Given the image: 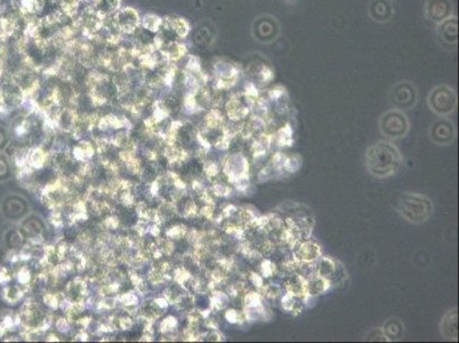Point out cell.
<instances>
[{
    "instance_id": "obj_9",
    "label": "cell",
    "mask_w": 459,
    "mask_h": 343,
    "mask_svg": "<svg viewBox=\"0 0 459 343\" xmlns=\"http://www.w3.org/2000/svg\"><path fill=\"white\" fill-rule=\"evenodd\" d=\"M428 136L431 141L438 146L447 147L456 141V126L450 119L441 118L434 122L428 129Z\"/></svg>"
},
{
    "instance_id": "obj_15",
    "label": "cell",
    "mask_w": 459,
    "mask_h": 343,
    "mask_svg": "<svg viewBox=\"0 0 459 343\" xmlns=\"http://www.w3.org/2000/svg\"><path fill=\"white\" fill-rule=\"evenodd\" d=\"M368 15L376 23H388L394 16V4L392 0H370Z\"/></svg>"
},
{
    "instance_id": "obj_34",
    "label": "cell",
    "mask_w": 459,
    "mask_h": 343,
    "mask_svg": "<svg viewBox=\"0 0 459 343\" xmlns=\"http://www.w3.org/2000/svg\"><path fill=\"white\" fill-rule=\"evenodd\" d=\"M12 279L11 273L6 267H0V284H6Z\"/></svg>"
},
{
    "instance_id": "obj_29",
    "label": "cell",
    "mask_w": 459,
    "mask_h": 343,
    "mask_svg": "<svg viewBox=\"0 0 459 343\" xmlns=\"http://www.w3.org/2000/svg\"><path fill=\"white\" fill-rule=\"evenodd\" d=\"M16 278L17 282L20 283L22 286H27V285H30L31 282V272L27 267H21V269L18 270L16 273Z\"/></svg>"
},
{
    "instance_id": "obj_21",
    "label": "cell",
    "mask_w": 459,
    "mask_h": 343,
    "mask_svg": "<svg viewBox=\"0 0 459 343\" xmlns=\"http://www.w3.org/2000/svg\"><path fill=\"white\" fill-rule=\"evenodd\" d=\"M294 132L289 124H284L282 127H280L277 132L274 133L273 142L277 143L280 148H288L294 144Z\"/></svg>"
},
{
    "instance_id": "obj_10",
    "label": "cell",
    "mask_w": 459,
    "mask_h": 343,
    "mask_svg": "<svg viewBox=\"0 0 459 343\" xmlns=\"http://www.w3.org/2000/svg\"><path fill=\"white\" fill-rule=\"evenodd\" d=\"M110 20L120 35H133L141 22L137 11L132 7L118 9L112 16H110Z\"/></svg>"
},
{
    "instance_id": "obj_11",
    "label": "cell",
    "mask_w": 459,
    "mask_h": 343,
    "mask_svg": "<svg viewBox=\"0 0 459 343\" xmlns=\"http://www.w3.org/2000/svg\"><path fill=\"white\" fill-rule=\"evenodd\" d=\"M215 85L217 89H228L234 86L239 78V70L228 61H217L214 64Z\"/></svg>"
},
{
    "instance_id": "obj_30",
    "label": "cell",
    "mask_w": 459,
    "mask_h": 343,
    "mask_svg": "<svg viewBox=\"0 0 459 343\" xmlns=\"http://www.w3.org/2000/svg\"><path fill=\"white\" fill-rule=\"evenodd\" d=\"M43 302H45L46 306H48L52 309H57L60 307V301L57 299L56 294L54 293H47L43 295Z\"/></svg>"
},
{
    "instance_id": "obj_20",
    "label": "cell",
    "mask_w": 459,
    "mask_h": 343,
    "mask_svg": "<svg viewBox=\"0 0 459 343\" xmlns=\"http://www.w3.org/2000/svg\"><path fill=\"white\" fill-rule=\"evenodd\" d=\"M53 3H54L57 13L74 18L83 4V0H53Z\"/></svg>"
},
{
    "instance_id": "obj_17",
    "label": "cell",
    "mask_w": 459,
    "mask_h": 343,
    "mask_svg": "<svg viewBox=\"0 0 459 343\" xmlns=\"http://www.w3.org/2000/svg\"><path fill=\"white\" fill-rule=\"evenodd\" d=\"M338 262L334 259L329 257H321L319 258L316 262H314V267H316V275H319L323 278L328 279L330 282L331 278L334 277V275L337 270Z\"/></svg>"
},
{
    "instance_id": "obj_5",
    "label": "cell",
    "mask_w": 459,
    "mask_h": 343,
    "mask_svg": "<svg viewBox=\"0 0 459 343\" xmlns=\"http://www.w3.org/2000/svg\"><path fill=\"white\" fill-rule=\"evenodd\" d=\"M250 33L255 41L262 45H270L279 38L281 33V26L277 17L270 14H260L251 23Z\"/></svg>"
},
{
    "instance_id": "obj_6",
    "label": "cell",
    "mask_w": 459,
    "mask_h": 343,
    "mask_svg": "<svg viewBox=\"0 0 459 343\" xmlns=\"http://www.w3.org/2000/svg\"><path fill=\"white\" fill-rule=\"evenodd\" d=\"M418 89L413 81L402 80L395 84L390 92V101L395 109L401 111L415 108L418 102Z\"/></svg>"
},
{
    "instance_id": "obj_1",
    "label": "cell",
    "mask_w": 459,
    "mask_h": 343,
    "mask_svg": "<svg viewBox=\"0 0 459 343\" xmlns=\"http://www.w3.org/2000/svg\"><path fill=\"white\" fill-rule=\"evenodd\" d=\"M402 165V156L394 143L378 141L368 148L366 152V166L375 177H389L394 175Z\"/></svg>"
},
{
    "instance_id": "obj_26",
    "label": "cell",
    "mask_w": 459,
    "mask_h": 343,
    "mask_svg": "<svg viewBox=\"0 0 459 343\" xmlns=\"http://www.w3.org/2000/svg\"><path fill=\"white\" fill-rule=\"evenodd\" d=\"M283 288L280 286L279 284L275 283H269V284H264L263 287L259 289V293L262 294L264 299H268V300H274L278 296H280L282 294Z\"/></svg>"
},
{
    "instance_id": "obj_16",
    "label": "cell",
    "mask_w": 459,
    "mask_h": 343,
    "mask_svg": "<svg viewBox=\"0 0 459 343\" xmlns=\"http://www.w3.org/2000/svg\"><path fill=\"white\" fill-rule=\"evenodd\" d=\"M440 331L441 334L447 340L456 341L458 340V310L457 308H453L449 310L446 315L443 316L441 323H440Z\"/></svg>"
},
{
    "instance_id": "obj_35",
    "label": "cell",
    "mask_w": 459,
    "mask_h": 343,
    "mask_svg": "<svg viewBox=\"0 0 459 343\" xmlns=\"http://www.w3.org/2000/svg\"><path fill=\"white\" fill-rule=\"evenodd\" d=\"M76 339L77 340H79V341H87L88 340V334H87V333L84 331H80L78 334L76 335Z\"/></svg>"
},
{
    "instance_id": "obj_14",
    "label": "cell",
    "mask_w": 459,
    "mask_h": 343,
    "mask_svg": "<svg viewBox=\"0 0 459 343\" xmlns=\"http://www.w3.org/2000/svg\"><path fill=\"white\" fill-rule=\"evenodd\" d=\"M292 253L294 260L298 261V262L314 263L321 257V247L311 238H306L299 240L293 245Z\"/></svg>"
},
{
    "instance_id": "obj_36",
    "label": "cell",
    "mask_w": 459,
    "mask_h": 343,
    "mask_svg": "<svg viewBox=\"0 0 459 343\" xmlns=\"http://www.w3.org/2000/svg\"><path fill=\"white\" fill-rule=\"evenodd\" d=\"M47 341H60V339L55 334H51L47 336Z\"/></svg>"
},
{
    "instance_id": "obj_19",
    "label": "cell",
    "mask_w": 459,
    "mask_h": 343,
    "mask_svg": "<svg viewBox=\"0 0 459 343\" xmlns=\"http://www.w3.org/2000/svg\"><path fill=\"white\" fill-rule=\"evenodd\" d=\"M122 0H93L91 7L101 18L112 16L120 7Z\"/></svg>"
},
{
    "instance_id": "obj_2",
    "label": "cell",
    "mask_w": 459,
    "mask_h": 343,
    "mask_svg": "<svg viewBox=\"0 0 459 343\" xmlns=\"http://www.w3.org/2000/svg\"><path fill=\"white\" fill-rule=\"evenodd\" d=\"M398 213L413 224H423L432 216L434 207L432 200L424 195L404 192L400 195L395 204Z\"/></svg>"
},
{
    "instance_id": "obj_7",
    "label": "cell",
    "mask_w": 459,
    "mask_h": 343,
    "mask_svg": "<svg viewBox=\"0 0 459 343\" xmlns=\"http://www.w3.org/2000/svg\"><path fill=\"white\" fill-rule=\"evenodd\" d=\"M222 171L231 185L240 178L249 177L250 165L247 156L244 152L228 154L222 162Z\"/></svg>"
},
{
    "instance_id": "obj_32",
    "label": "cell",
    "mask_w": 459,
    "mask_h": 343,
    "mask_svg": "<svg viewBox=\"0 0 459 343\" xmlns=\"http://www.w3.org/2000/svg\"><path fill=\"white\" fill-rule=\"evenodd\" d=\"M134 325V319L132 316H125L119 318V327L124 331H128Z\"/></svg>"
},
{
    "instance_id": "obj_28",
    "label": "cell",
    "mask_w": 459,
    "mask_h": 343,
    "mask_svg": "<svg viewBox=\"0 0 459 343\" xmlns=\"http://www.w3.org/2000/svg\"><path fill=\"white\" fill-rule=\"evenodd\" d=\"M177 325H178L177 318L174 317V316H168L161 322V324H160V331L162 333H165V334H167V333H169V332L175 331Z\"/></svg>"
},
{
    "instance_id": "obj_13",
    "label": "cell",
    "mask_w": 459,
    "mask_h": 343,
    "mask_svg": "<svg viewBox=\"0 0 459 343\" xmlns=\"http://www.w3.org/2000/svg\"><path fill=\"white\" fill-rule=\"evenodd\" d=\"M425 17L428 21L439 24L453 15L451 0H427L424 7Z\"/></svg>"
},
{
    "instance_id": "obj_8",
    "label": "cell",
    "mask_w": 459,
    "mask_h": 343,
    "mask_svg": "<svg viewBox=\"0 0 459 343\" xmlns=\"http://www.w3.org/2000/svg\"><path fill=\"white\" fill-rule=\"evenodd\" d=\"M437 42L446 51H456L458 47V18L452 15L437 27Z\"/></svg>"
},
{
    "instance_id": "obj_18",
    "label": "cell",
    "mask_w": 459,
    "mask_h": 343,
    "mask_svg": "<svg viewBox=\"0 0 459 343\" xmlns=\"http://www.w3.org/2000/svg\"><path fill=\"white\" fill-rule=\"evenodd\" d=\"M331 287V284L328 279L323 278L319 275H313L312 277L306 279V294L317 298L320 294L326 293Z\"/></svg>"
},
{
    "instance_id": "obj_33",
    "label": "cell",
    "mask_w": 459,
    "mask_h": 343,
    "mask_svg": "<svg viewBox=\"0 0 459 343\" xmlns=\"http://www.w3.org/2000/svg\"><path fill=\"white\" fill-rule=\"evenodd\" d=\"M55 326L57 328V331H60L62 333H66L70 330V322L66 319V317L65 318L62 317L56 321Z\"/></svg>"
},
{
    "instance_id": "obj_31",
    "label": "cell",
    "mask_w": 459,
    "mask_h": 343,
    "mask_svg": "<svg viewBox=\"0 0 459 343\" xmlns=\"http://www.w3.org/2000/svg\"><path fill=\"white\" fill-rule=\"evenodd\" d=\"M119 224H120L119 217L114 216V215H110V216H108V217H106V219L104 220V222H103V225L105 226V229H109V230H115V229H118Z\"/></svg>"
},
{
    "instance_id": "obj_23",
    "label": "cell",
    "mask_w": 459,
    "mask_h": 343,
    "mask_svg": "<svg viewBox=\"0 0 459 343\" xmlns=\"http://www.w3.org/2000/svg\"><path fill=\"white\" fill-rule=\"evenodd\" d=\"M230 303V296L224 291H219L215 288L210 292L209 306L211 311H221L226 309Z\"/></svg>"
},
{
    "instance_id": "obj_27",
    "label": "cell",
    "mask_w": 459,
    "mask_h": 343,
    "mask_svg": "<svg viewBox=\"0 0 459 343\" xmlns=\"http://www.w3.org/2000/svg\"><path fill=\"white\" fill-rule=\"evenodd\" d=\"M24 295V291L18 286H9L4 289V299L8 303H15L21 300Z\"/></svg>"
},
{
    "instance_id": "obj_12",
    "label": "cell",
    "mask_w": 459,
    "mask_h": 343,
    "mask_svg": "<svg viewBox=\"0 0 459 343\" xmlns=\"http://www.w3.org/2000/svg\"><path fill=\"white\" fill-rule=\"evenodd\" d=\"M255 101L245 93L236 94L228 101L225 105L226 113L231 122H241L247 117Z\"/></svg>"
},
{
    "instance_id": "obj_4",
    "label": "cell",
    "mask_w": 459,
    "mask_h": 343,
    "mask_svg": "<svg viewBox=\"0 0 459 343\" xmlns=\"http://www.w3.org/2000/svg\"><path fill=\"white\" fill-rule=\"evenodd\" d=\"M378 125L381 135L389 140L403 139L410 129V123L407 115L403 111L395 108L381 115Z\"/></svg>"
},
{
    "instance_id": "obj_3",
    "label": "cell",
    "mask_w": 459,
    "mask_h": 343,
    "mask_svg": "<svg viewBox=\"0 0 459 343\" xmlns=\"http://www.w3.org/2000/svg\"><path fill=\"white\" fill-rule=\"evenodd\" d=\"M427 105L433 113L447 117L455 112L458 105L456 90L449 85H439L427 95Z\"/></svg>"
},
{
    "instance_id": "obj_22",
    "label": "cell",
    "mask_w": 459,
    "mask_h": 343,
    "mask_svg": "<svg viewBox=\"0 0 459 343\" xmlns=\"http://www.w3.org/2000/svg\"><path fill=\"white\" fill-rule=\"evenodd\" d=\"M403 324L398 319H389L383 325V328H381L388 341L399 340L403 335Z\"/></svg>"
},
{
    "instance_id": "obj_24",
    "label": "cell",
    "mask_w": 459,
    "mask_h": 343,
    "mask_svg": "<svg viewBox=\"0 0 459 343\" xmlns=\"http://www.w3.org/2000/svg\"><path fill=\"white\" fill-rule=\"evenodd\" d=\"M162 22L163 20L161 17L154 15V14H148L142 18V28L153 33H158L162 26Z\"/></svg>"
},
{
    "instance_id": "obj_25",
    "label": "cell",
    "mask_w": 459,
    "mask_h": 343,
    "mask_svg": "<svg viewBox=\"0 0 459 343\" xmlns=\"http://www.w3.org/2000/svg\"><path fill=\"white\" fill-rule=\"evenodd\" d=\"M301 166L302 159L297 154H292V156H287L286 154V158H284V162L282 164V172L284 174H294L299 171Z\"/></svg>"
}]
</instances>
